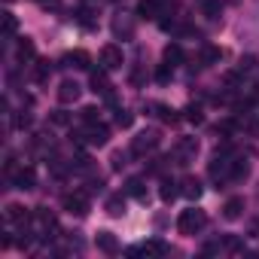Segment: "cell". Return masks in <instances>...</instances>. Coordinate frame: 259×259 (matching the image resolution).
<instances>
[{"label": "cell", "mask_w": 259, "mask_h": 259, "mask_svg": "<svg viewBox=\"0 0 259 259\" xmlns=\"http://www.w3.org/2000/svg\"><path fill=\"white\" fill-rule=\"evenodd\" d=\"M204 223H207V217H204V210H183L180 217H177V232L180 235H198L201 229H204Z\"/></svg>", "instance_id": "1"}, {"label": "cell", "mask_w": 259, "mask_h": 259, "mask_svg": "<svg viewBox=\"0 0 259 259\" xmlns=\"http://www.w3.org/2000/svg\"><path fill=\"white\" fill-rule=\"evenodd\" d=\"M159 144H162V138H159L156 128H150V132H141V135L132 141V156H150L153 150H159Z\"/></svg>", "instance_id": "2"}, {"label": "cell", "mask_w": 259, "mask_h": 259, "mask_svg": "<svg viewBox=\"0 0 259 259\" xmlns=\"http://www.w3.org/2000/svg\"><path fill=\"white\" fill-rule=\"evenodd\" d=\"M76 141H82V144H89V147H107V141H110V128L101 125V122H95V125L85 128L82 135H76Z\"/></svg>", "instance_id": "3"}, {"label": "cell", "mask_w": 259, "mask_h": 259, "mask_svg": "<svg viewBox=\"0 0 259 259\" xmlns=\"http://www.w3.org/2000/svg\"><path fill=\"white\" fill-rule=\"evenodd\" d=\"M198 156V138H180L174 147V165H189Z\"/></svg>", "instance_id": "4"}, {"label": "cell", "mask_w": 259, "mask_h": 259, "mask_svg": "<svg viewBox=\"0 0 259 259\" xmlns=\"http://www.w3.org/2000/svg\"><path fill=\"white\" fill-rule=\"evenodd\" d=\"M61 204H64L67 213H73V217H85V213H89V192H79V189H76V192H67Z\"/></svg>", "instance_id": "5"}, {"label": "cell", "mask_w": 259, "mask_h": 259, "mask_svg": "<svg viewBox=\"0 0 259 259\" xmlns=\"http://www.w3.org/2000/svg\"><path fill=\"white\" fill-rule=\"evenodd\" d=\"M122 64H125L122 49H119L116 43H107V46L101 49V67H107V70H119Z\"/></svg>", "instance_id": "6"}, {"label": "cell", "mask_w": 259, "mask_h": 259, "mask_svg": "<svg viewBox=\"0 0 259 259\" xmlns=\"http://www.w3.org/2000/svg\"><path fill=\"white\" fill-rule=\"evenodd\" d=\"M89 85H92V92H95V95H104V98H113V85H110V76H107V67H101V70H92V76H89Z\"/></svg>", "instance_id": "7"}, {"label": "cell", "mask_w": 259, "mask_h": 259, "mask_svg": "<svg viewBox=\"0 0 259 259\" xmlns=\"http://www.w3.org/2000/svg\"><path fill=\"white\" fill-rule=\"evenodd\" d=\"M13 186H16V189H22V192H28V189H34V186H37V171H34L31 165H25V168H19V171L13 174Z\"/></svg>", "instance_id": "8"}, {"label": "cell", "mask_w": 259, "mask_h": 259, "mask_svg": "<svg viewBox=\"0 0 259 259\" xmlns=\"http://www.w3.org/2000/svg\"><path fill=\"white\" fill-rule=\"evenodd\" d=\"M95 244H98V250L107 253V256H116V253H119V241H116V235L107 232V229H101V232L95 235Z\"/></svg>", "instance_id": "9"}, {"label": "cell", "mask_w": 259, "mask_h": 259, "mask_svg": "<svg viewBox=\"0 0 259 259\" xmlns=\"http://www.w3.org/2000/svg\"><path fill=\"white\" fill-rule=\"evenodd\" d=\"M113 34H116L119 40H132V37H135V19L116 16V19H113Z\"/></svg>", "instance_id": "10"}, {"label": "cell", "mask_w": 259, "mask_h": 259, "mask_svg": "<svg viewBox=\"0 0 259 259\" xmlns=\"http://www.w3.org/2000/svg\"><path fill=\"white\" fill-rule=\"evenodd\" d=\"M180 195H183V198H189V201L201 198V180H198V177H192V174H189V177H183V180H180Z\"/></svg>", "instance_id": "11"}, {"label": "cell", "mask_w": 259, "mask_h": 259, "mask_svg": "<svg viewBox=\"0 0 259 259\" xmlns=\"http://www.w3.org/2000/svg\"><path fill=\"white\" fill-rule=\"evenodd\" d=\"M79 92H82V89H79L73 79H64V82L58 85V101H61V104H73V101L79 98Z\"/></svg>", "instance_id": "12"}, {"label": "cell", "mask_w": 259, "mask_h": 259, "mask_svg": "<svg viewBox=\"0 0 259 259\" xmlns=\"http://www.w3.org/2000/svg\"><path fill=\"white\" fill-rule=\"evenodd\" d=\"M7 223L28 226V223H31V213H28V207H22V204H7Z\"/></svg>", "instance_id": "13"}, {"label": "cell", "mask_w": 259, "mask_h": 259, "mask_svg": "<svg viewBox=\"0 0 259 259\" xmlns=\"http://www.w3.org/2000/svg\"><path fill=\"white\" fill-rule=\"evenodd\" d=\"M125 192L132 195V198L147 201V183H144V177H128V180H125Z\"/></svg>", "instance_id": "14"}, {"label": "cell", "mask_w": 259, "mask_h": 259, "mask_svg": "<svg viewBox=\"0 0 259 259\" xmlns=\"http://www.w3.org/2000/svg\"><path fill=\"white\" fill-rule=\"evenodd\" d=\"M147 110H153V116H159L165 125H174L180 116H177V110H171L168 104H147Z\"/></svg>", "instance_id": "15"}, {"label": "cell", "mask_w": 259, "mask_h": 259, "mask_svg": "<svg viewBox=\"0 0 259 259\" xmlns=\"http://www.w3.org/2000/svg\"><path fill=\"white\" fill-rule=\"evenodd\" d=\"M34 55H37V49H34V40H22L19 46H16V58H19V64H28V61H34Z\"/></svg>", "instance_id": "16"}, {"label": "cell", "mask_w": 259, "mask_h": 259, "mask_svg": "<svg viewBox=\"0 0 259 259\" xmlns=\"http://www.w3.org/2000/svg\"><path fill=\"white\" fill-rule=\"evenodd\" d=\"M159 13H162L159 0H141V4H138V19H156Z\"/></svg>", "instance_id": "17"}, {"label": "cell", "mask_w": 259, "mask_h": 259, "mask_svg": "<svg viewBox=\"0 0 259 259\" xmlns=\"http://www.w3.org/2000/svg\"><path fill=\"white\" fill-rule=\"evenodd\" d=\"M89 52H82V49H76V52H70V55H64V64L67 67H76V70H85L89 67Z\"/></svg>", "instance_id": "18"}, {"label": "cell", "mask_w": 259, "mask_h": 259, "mask_svg": "<svg viewBox=\"0 0 259 259\" xmlns=\"http://www.w3.org/2000/svg\"><path fill=\"white\" fill-rule=\"evenodd\" d=\"M241 213H244V198L235 195V198H229V201L223 204V217H226V220H238Z\"/></svg>", "instance_id": "19"}, {"label": "cell", "mask_w": 259, "mask_h": 259, "mask_svg": "<svg viewBox=\"0 0 259 259\" xmlns=\"http://www.w3.org/2000/svg\"><path fill=\"white\" fill-rule=\"evenodd\" d=\"M162 61H165V64H171V67H177V64L183 61V49H180L177 43H168V46H165V52H162Z\"/></svg>", "instance_id": "20"}, {"label": "cell", "mask_w": 259, "mask_h": 259, "mask_svg": "<svg viewBox=\"0 0 259 259\" xmlns=\"http://www.w3.org/2000/svg\"><path fill=\"white\" fill-rule=\"evenodd\" d=\"M159 195H162V201H165V204H171V201L180 195V183H174V180H165V183H162V189H159Z\"/></svg>", "instance_id": "21"}, {"label": "cell", "mask_w": 259, "mask_h": 259, "mask_svg": "<svg viewBox=\"0 0 259 259\" xmlns=\"http://www.w3.org/2000/svg\"><path fill=\"white\" fill-rule=\"evenodd\" d=\"M0 19H4V40H10V37H16V31H19V19L7 10L4 16H0Z\"/></svg>", "instance_id": "22"}, {"label": "cell", "mask_w": 259, "mask_h": 259, "mask_svg": "<svg viewBox=\"0 0 259 259\" xmlns=\"http://www.w3.org/2000/svg\"><path fill=\"white\" fill-rule=\"evenodd\" d=\"M107 213L110 217H122L125 213V198L122 195H110L107 198Z\"/></svg>", "instance_id": "23"}, {"label": "cell", "mask_w": 259, "mask_h": 259, "mask_svg": "<svg viewBox=\"0 0 259 259\" xmlns=\"http://www.w3.org/2000/svg\"><path fill=\"white\" fill-rule=\"evenodd\" d=\"M223 58V49H217V46H204V52H201V64L207 67V64H217Z\"/></svg>", "instance_id": "24"}, {"label": "cell", "mask_w": 259, "mask_h": 259, "mask_svg": "<svg viewBox=\"0 0 259 259\" xmlns=\"http://www.w3.org/2000/svg\"><path fill=\"white\" fill-rule=\"evenodd\" d=\"M141 253H147V256H162V253H168V247L156 238V241H147V244L141 247Z\"/></svg>", "instance_id": "25"}, {"label": "cell", "mask_w": 259, "mask_h": 259, "mask_svg": "<svg viewBox=\"0 0 259 259\" xmlns=\"http://www.w3.org/2000/svg\"><path fill=\"white\" fill-rule=\"evenodd\" d=\"M201 13H204L207 19H220L223 4H220V0H204V4H201Z\"/></svg>", "instance_id": "26"}, {"label": "cell", "mask_w": 259, "mask_h": 259, "mask_svg": "<svg viewBox=\"0 0 259 259\" xmlns=\"http://www.w3.org/2000/svg\"><path fill=\"white\" fill-rule=\"evenodd\" d=\"M52 76V64L49 61H37V67H34V79L37 82H46Z\"/></svg>", "instance_id": "27"}, {"label": "cell", "mask_w": 259, "mask_h": 259, "mask_svg": "<svg viewBox=\"0 0 259 259\" xmlns=\"http://www.w3.org/2000/svg\"><path fill=\"white\" fill-rule=\"evenodd\" d=\"M183 113H186L183 119H186V122H192V125H201V122H204V113H201V107H195V104H189Z\"/></svg>", "instance_id": "28"}, {"label": "cell", "mask_w": 259, "mask_h": 259, "mask_svg": "<svg viewBox=\"0 0 259 259\" xmlns=\"http://www.w3.org/2000/svg\"><path fill=\"white\" fill-rule=\"evenodd\" d=\"M220 250L241 253V250H244V244H241V238H235V235H226V238H223V244H220Z\"/></svg>", "instance_id": "29"}, {"label": "cell", "mask_w": 259, "mask_h": 259, "mask_svg": "<svg viewBox=\"0 0 259 259\" xmlns=\"http://www.w3.org/2000/svg\"><path fill=\"white\" fill-rule=\"evenodd\" d=\"M31 122H34V119H31V113H28V110H19V113L13 116V125L19 128V132H25V128H31Z\"/></svg>", "instance_id": "30"}, {"label": "cell", "mask_w": 259, "mask_h": 259, "mask_svg": "<svg viewBox=\"0 0 259 259\" xmlns=\"http://www.w3.org/2000/svg\"><path fill=\"white\" fill-rule=\"evenodd\" d=\"M132 122H135V113L132 110H122V107L116 110V125L119 128H132Z\"/></svg>", "instance_id": "31"}, {"label": "cell", "mask_w": 259, "mask_h": 259, "mask_svg": "<svg viewBox=\"0 0 259 259\" xmlns=\"http://www.w3.org/2000/svg\"><path fill=\"white\" fill-rule=\"evenodd\" d=\"M73 16H76V22H79V25H82L85 31H92V28H95V19H92V10H85V7H82V10H76Z\"/></svg>", "instance_id": "32"}, {"label": "cell", "mask_w": 259, "mask_h": 259, "mask_svg": "<svg viewBox=\"0 0 259 259\" xmlns=\"http://www.w3.org/2000/svg\"><path fill=\"white\" fill-rule=\"evenodd\" d=\"M217 132L229 138V135H235V132H238V122H235V119H223V122L217 125Z\"/></svg>", "instance_id": "33"}, {"label": "cell", "mask_w": 259, "mask_h": 259, "mask_svg": "<svg viewBox=\"0 0 259 259\" xmlns=\"http://www.w3.org/2000/svg\"><path fill=\"white\" fill-rule=\"evenodd\" d=\"M247 174H250L247 162H232V180H244Z\"/></svg>", "instance_id": "34"}, {"label": "cell", "mask_w": 259, "mask_h": 259, "mask_svg": "<svg viewBox=\"0 0 259 259\" xmlns=\"http://www.w3.org/2000/svg\"><path fill=\"white\" fill-rule=\"evenodd\" d=\"M256 70H259V61H256L253 55L241 58V73H256Z\"/></svg>", "instance_id": "35"}, {"label": "cell", "mask_w": 259, "mask_h": 259, "mask_svg": "<svg viewBox=\"0 0 259 259\" xmlns=\"http://www.w3.org/2000/svg\"><path fill=\"white\" fill-rule=\"evenodd\" d=\"M79 119H82L85 125H95V122H98V110H95V107H82V110H79Z\"/></svg>", "instance_id": "36"}, {"label": "cell", "mask_w": 259, "mask_h": 259, "mask_svg": "<svg viewBox=\"0 0 259 259\" xmlns=\"http://www.w3.org/2000/svg\"><path fill=\"white\" fill-rule=\"evenodd\" d=\"M171 73H174V67H171V64H162V67L156 70V79L165 85V82H171Z\"/></svg>", "instance_id": "37"}, {"label": "cell", "mask_w": 259, "mask_h": 259, "mask_svg": "<svg viewBox=\"0 0 259 259\" xmlns=\"http://www.w3.org/2000/svg\"><path fill=\"white\" fill-rule=\"evenodd\" d=\"M52 122H55V125H67V122H70V116L58 110V113H52Z\"/></svg>", "instance_id": "38"}, {"label": "cell", "mask_w": 259, "mask_h": 259, "mask_svg": "<svg viewBox=\"0 0 259 259\" xmlns=\"http://www.w3.org/2000/svg\"><path fill=\"white\" fill-rule=\"evenodd\" d=\"M122 165H125V156L116 153V156H113V171H122Z\"/></svg>", "instance_id": "39"}, {"label": "cell", "mask_w": 259, "mask_h": 259, "mask_svg": "<svg viewBox=\"0 0 259 259\" xmlns=\"http://www.w3.org/2000/svg\"><path fill=\"white\" fill-rule=\"evenodd\" d=\"M101 189H104V180H101V177H98V180H92V183H89V192H101Z\"/></svg>", "instance_id": "40"}, {"label": "cell", "mask_w": 259, "mask_h": 259, "mask_svg": "<svg viewBox=\"0 0 259 259\" xmlns=\"http://www.w3.org/2000/svg\"><path fill=\"white\" fill-rule=\"evenodd\" d=\"M132 82H135V85H144V70H135V73H132Z\"/></svg>", "instance_id": "41"}, {"label": "cell", "mask_w": 259, "mask_h": 259, "mask_svg": "<svg viewBox=\"0 0 259 259\" xmlns=\"http://www.w3.org/2000/svg\"><path fill=\"white\" fill-rule=\"evenodd\" d=\"M85 4H89V0H85Z\"/></svg>", "instance_id": "42"}]
</instances>
